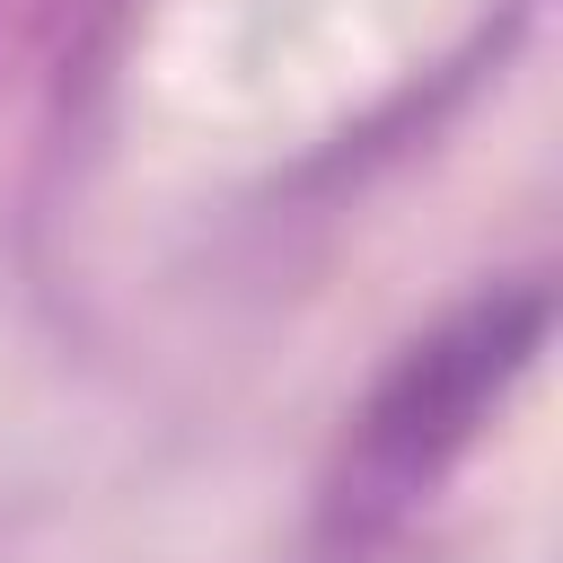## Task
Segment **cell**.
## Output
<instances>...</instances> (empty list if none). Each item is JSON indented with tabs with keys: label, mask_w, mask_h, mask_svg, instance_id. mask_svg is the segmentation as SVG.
I'll use <instances>...</instances> for the list:
<instances>
[{
	"label": "cell",
	"mask_w": 563,
	"mask_h": 563,
	"mask_svg": "<svg viewBox=\"0 0 563 563\" xmlns=\"http://www.w3.org/2000/svg\"><path fill=\"white\" fill-rule=\"evenodd\" d=\"M545 343V282H519V290H493L475 299L466 317H449L440 334H422L387 378L378 396L361 405V431H352V484L396 501L413 493L422 475H440L475 422L493 413V396L528 369V352Z\"/></svg>",
	"instance_id": "6da1fadb"
}]
</instances>
